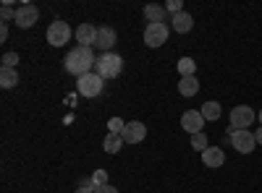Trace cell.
Listing matches in <instances>:
<instances>
[{"instance_id":"cell-1","label":"cell","mask_w":262,"mask_h":193,"mask_svg":"<svg viewBox=\"0 0 262 193\" xmlns=\"http://www.w3.org/2000/svg\"><path fill=\"white\" fill-rule=\"evenodd\" d=\"M95 66H97V58H95L92 47H74L69 55H66V71H69L71 76H76V78L92 73Z\"/></svg>"},{"instance_id":"cell-2","label":"cell","mask_w":262,"mask_h":193,"mask_svg":"<svg viewBox=\"0 0 262 193\" xmlns=\"http://www.w3.org/2000/svg\"><path fill=\"white\" fill-rule=\"evenodd\" d=\"M121 71H123L121 55H116V52H102V55L97 58V66H95V73H97V76H102V78H116V76H121Z\"/></svg>"},{"instance_id":"cell-3","label":"cell","mask_w":262,"mask_h":193,"mask_svg":"<svg viewBox=\"0 0 262 193\" xmlns=\"http://www.w3.org/2000/svg\"><path fill=\"white\" fill-rule=\"evenodd\" d=\"M228 141H231V146L236 149V152H242V154H252L254 149H257V139H254V133L252 131H236V128H231L228 125Z\"/></svg>"},{"instance_id":"cell-4","label":"cell","mask_w":262,"mask_h":193,"mask_svg":"<svg viewBox=\"0 0 262 193\" xmlns=\"http://www.w3.org/2000/svg\"><path fill=\"white\" fill-rule=\"evenodd\" d=\"M254 110L247 104H236L231 110V128H236V131H249V125L254 123Z\"/></svg>"},{"instance_id":"cell-5","label":"cell","mask_w":262,"mask_h":193,"mask_svg":"<svg viewBox=\"0 0 262 193\" xmlns=\"http://www.w3.org/2000/svg\"><path fill=\"white\" fill-rule=\"evenodd\" d=\"M69 39H71V26L66 24V21L58 18V21H53V24L48 26V42L53 47H63Z\"/></svg>"},{"instance_id":"cell-6","label":"cell","mask_w":262,"mask_h":193,"mask_svg":"<svg viewBox=\"0 0 262 193\" xmlns=\"http://www.w3.org/2000/svg\"><path fill=\"white\" fill-rule=\"evenodd\" d=\"M102 81H105V78L97 76L95 71L86 73V76H81L79 84H76V87H79V94H81V97H97V94L102 92V87H105Z\"/></svg>"},{"instance_id":"cell-7","label":"cell","mask_w":262,"mask_h":193,"mask_svg":"<svg viewBox=\"0 0 262 193\" xmlns=\"http://www.w3.org/2000/svg\"><path fill=\"white\" fill-rule=\"evenodd\" d=\"M165 42H168L165 24H147V29H144V45L147 47H163Z\"/></svg>"},{"instance_id":"cell-8","label":"cell","mask_w":262,"mask_h":193,"mask_svg":"<svg viewBox=\"0 0 262 193\" xmlns=\"http://www.w3.org/2000/svg\"><path fill=\"white\" fill-rule=\"evenodd\" d=\"M181 125H184V131H186L189 136L202 133V131H205V118H202L200 110H186V113L181 115Z\"/></svg>"},{"instance_id":"cell-9","label":"cell","mask_w":262,"mask_h":193,"mask_svg":"<svg viewBox=\"0 0 262 193\" xmlns=\"http://www.w3.org/2000/svg\"><path fill=\"white\" fill-rule=\"evenodd\" d=\"M37 21H39V11H37L34 6L24 3V6H18V8H16V26L29 29V26L37 24Z\"/></svg>"},{"instance_id":"cell-10","label":"cell","mask_w":262,"mask_h":193,"mask_svg":"<svg viewBox=\"0 0 262 193\" xmlns=\"http://www.w3.org/2000/svg\"><path fill=\"white\" fill-rule=\"evenodd\" d=\"M121 136H123L126 144H139V141L147 139V125H144L142 120H131V123H126V128H123Z\"/></svg>"},{"instance_id":"cell-11","label":"cell","mask_w":262,"mask_h":193,"mask_svg":"<svg viewBox=\"0 0 262 193\" xmlns=\"http://www.w3.org/2000/svg\"><path fill=\"white\" fill-rule=\"evenodd\" d=\"M202 162H205V167H223L226 164V152L221 146H207L205 152H202Z\"/></svg>"},{"instance_id":"cell-12","label":"cell","mask_w":262,"mask_h":193,"mask_svg":"<svg viewBox=\"0 0 262 193\" xmlns=\"http://www.w3.org/2000/svg\"><path fill=\"white\" fill-rule=\"evenodd\" d=\"M113 45H116V29L100 26V29H97V39H95V47H100L102 52H111Z\"/></svg>"},{"instance_id":"cell-13","label":"cell","mask_w":262,"mask_h":193,"mask_svg":"<svg viewBox=\"0 0 262 193\" xmlns=\"http://www.w3.org/2000/svg\"><path fill=\"white\" fill-rule=\"evenodd\" d=\"M95 39H97V26L81 24V26L76 29V42H79V47H92Z\"/></svg>"},{"instance_id":"cell-14","label":"cell","mask_w":262,"mask_h":193,"mask_svg":"<svg viewBox=\"0 0 262 193\" xmlns=\"http://www.w3.org/2000/svg\"><path fill=\"white\" fill-rule=\"evenodd\" d=\"M144 18L149 21V24H165V21H168V11H165V6L149 3V6H144Z\"/></svg>"},{"instance_id":"cell-15","label":"cell","mask_w":262,"mask_h":193,"mask_svg":"<svg viewBox=\"0 0 262 193\" xmlns=\"http://www.w3.org/2000/svg\"><path fill=\"white\" fill-rule=\"evenodd\" d=\"M170 26L176 29L179 34H186V32H191V26H194V18H191V13L181 11V13H176V16H170Z\"/></svg>"},{"instance_id":"cell-16","label":"cell","mask_w":262,"mask_h":193,"mask_svg":"<svg viewBox=\"0 0 262 193\" xmlns=\"http://www.w3.org/2000/svg\"><path fill=\"white\" fill-rule=\"evenodd\" d=\"M179 92H181V97H194L196 92H200V81H196V76H184L179 81Z\"/></svg>"},{"instance_id":"cell-17","label":"cell","mask_w":262,"mask_h":193,"mask_svg":"<svg viewBox=\"0 0 262 193\" xmlns=\"http://www.w3.org/2000/svg\"><path fill=\"white\" fill-rule=\"evenodd\" d=\"M123 144H126V141H123V136H118V133H107L105 141H102V146H105L107 154H118Z\"/></svg>"},{"instance_id":"cell-18","label":"cell","mask_w":262,"mask_h":193,"mask_svg":"<svg viewBox=\"0 0 262 193\" xmlns=\"http://www.w3.org/2000/svg\"><path fill=\"white\" fill-rule=\"evenodd\" d=\"M16 84H18L16 68H0V87H3V89H13Z\"/></svg>"},{"instance_id":"cell-19","label":"cell","mask_w":262,"mask_h":193,"mask_svg":"<svg viewBox=\"0 0 262 193\" xmlns=\"http://www.w3.org/2000/svg\"><path fill=\"white\" fill-rule=\"evenodd\" d=\"M200 113H202V118H205V120H217L223 110H221V102L210 99V102H205V104H202V110H200Z\"/></svg>"},{"instance_id":"cell-20","label":"cell","mask_w":262,"mask_h":193,"mask_svg":"<svg viewBox=\"0 0 262 193\" xmlns=\"http://www.w3.org/2000/svg\"><path fill=\"white\" fill-rule=\"evenodd\" d=\"M194 71H196V63H194L191 58H181V60H179V73H181V78H184V76H194Z\"/></svg>"},{"instance_id":"cell-21","label":"cell","mask_w":262,"mask_h":193,"mask_svg":"<svg viewBox=\"0 0 262 193\" xmlns=\"http://www.w3.org/2000/svg\"><path fill=\"white\" fill-rule=\"evenodd\" d=\"M191 146H194V149H196V152H200V154L205 152V149H207V136H205V131H202V133H194V136H191Z\"/></svg>"},{"instance_id":"cell-22","label":"cell","mask_w":262,"mask_h":193,"mask_svg":"<svg viewBox=\"0 0 262 193\" xmlns=\"http://www.w3.org/2000/svg\"><path fill=\"white\" fill-rule=\"evenodd\" d=\"M123 128H126V123L121 120V118H111V120H107V133H123Z\"/></svg>"},{"instance_id":"cell-23","label":"cell","mask_w":262,"mask_h":193,"mask_svg":"<svg viewBox=\"0 0 262 193\" xmlns=\"http://www.w3.org/2000/svg\"><path fill=\"white\" fill-rule=\"evenodd\" d=\"M0 18L3 21H16V11L11 8V3H3V8H0Z\"/></svg>"},{"instance_id":"cell-24","label":"cell","mask_w":262,"mask_h":193,"mask_svg":"<svg viewBox=\"0 0 262 193\" xmlns=\"http://www.w3.org/2000/svg\"><path fill=\"white\" fill-rule=\"evenodd\" d=\"M18 66V55L16 52H6L3 55V68H16Z\"/></svg>"},{"instance_id":"cell-25","label":"cell","mask_w":262,"mask_h":193,"mask_svg":"<svg viewBox=\"0 0 262 193\" xmlns=\"http://www.w3.org/2000/svg\"><path fill=\"white\" fill-rule=\"evenodd\" d=\"M165 11H168V13H173V16H176V13H181V11H184L181 0H168V3H165Z\"/></svg>"},{"instance_id":"cell-26","label":"cell","mask_w":262,"mask_h":193,"mask_svg":"<svg viewBox=\"0 0 262 193\" xmlns=\"http://www.w3.org/2000/svg\"><path fill=\"white\" fill-rule=\"evenodd\" d=\"M92 183L100 188V185H107V173H105V170H97V173L92 175Z\"/></svg>"},{"instance_id":"cell-27","label":"cell","mask_w":262,"mask_h":193,"mask_svg":"<svg viewBox=\"0 0 262 193\" xmlns=\"http://www.w3.org/2000/svg\"><path fill=\"white\" fill-rule=\"evenodd\" d=\"M76 190H84V193H95V190H97V185L92 183V178H86V180H81V183H79V188H76Z\"/></svg>"},{"instance_id":"cell-28","label":"cell","mask_w":262,"mask_h":193,"mask_svg":"<svg viewBox=\"0 0 262 193\" xmlns=\"http://www.w3.org/2000/svg\"><path fill=\"white\" fill-rule=\"evenodd\" d=\"M95 193H118V188H113L111 183H107V185H100V188H97Z\"/></svg>"},{"instance_id":"cell-29","label":"cell","mask_w":262,"mask_h":193,"mask_svg":"<svg viewBox=\"0 0 262 193\" xmlns=\"http://www.w3.org/2000/svg\"><path fill=\"white\" fill-rule=\"evenodd\" d=\"M254 139H257V146H262V125L254 131Z\"/></svg>"},{"instance_id":"cell-30","label":"cell","mask_w":262,"mask_h":193,"mask_svg":"<svg viewBox=\"0 0 262 193\" xmlns=\"http://www.w3.org/2000/svg\"><path fill=\"white\" fill-rule=\"evenodd\" d=\"M0 39H3V42L8 39V26H6V24H3V26H0Z\"/></svg>"},{"instance_id":"cell-31","label":"cell","mask_w":262,"mask_h":193,"mask_svg":"<svg viewBox=\"0 0 262 193\" xmlns=\"http://www.w3.org/2000/svg\"><path fill=\"white\" fill-rule=\"evenodd\" d=\"M257 118H259V123H262V110H259V115H257Z\"/></svg>"},{"instance_id":"cell-32","label":"cell","mask_w":262,"mask_h":193,"mask_svg":"<svg viewBox=\"0 0 262 193\" xmlns=\"http://www.w3.org/2000/svg\"><path fill=\"white\" fill-rule=\"evenodd\" d=\"M74 193H84V190H74Z\"/></svg>"}]
</instances>
